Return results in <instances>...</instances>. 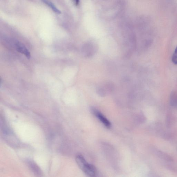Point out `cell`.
<instances>
[{"label":"cell","mask_w":177,"mask_h":177,"mask_svg":"<svg viewBox=\"0 0 177 177\" xmlns=\"http://www.w3.org/2000/svg\"><path fill=\"white\" fill-rule=\"evenodd\" d=\"M86 175L89 176L94 177L97 174V170L94 166L89 164L87 161L84 162L80 167Z\"/></svg>","instance_id":"cell-1"},{"label":"cell","mask_w":177,"mask_h":177,"mask_svg":"<svg viewBox=\"0 0 177 177\" xmlns=\"http://www.w3.org/2000/svg\"><path fill=\"white\" fill-rule=\"evenodd\" d=\"M91 111L94 115L108 129L110 128L111 127L110 122L101 113L95 109H92Z\"/></svg>","instance_id":"cell-2"},{"label":"cell","mask_w":177,"mask_h":177,"mask_svg":"<svg viewBox=\"0 0 177 177\" xmlns=\"http://www.w3.org/2000/svg\"><path fill=\"white\" fill-rule=\"evenodd\" d=\"M15 45L16 50L19 52L24 54L28 59L30 58V53L27 49L25 46L23 45V44L18 41H16L15 43Z\"/></svg>","instance_id":"cell-3"},{"label":"cell","mask_w":177,"mask_h":177,"mask_svg":"<svg viewBox=\"0 0 177 177\" xmlns=\"http://www.w3.org/2000/svg\"><path fill=\"white\" fill-rule=\"evenodd\" d=\"M44 3L51 8V9L53 11V12L57 13V14H60L61 12L58 8H57L53 2L50 1L49 0H41Z\"/></svg>","instance_id":"cell-4"},{"label":"cell","mask_w":177,"mask_h":177,"mask_svg":"<svg viewBox=\"0 0 177 177\" xmlns=\"http://www.w3.org/2000/svg\"><path fill=\"white\" fill-rule=\"evenodd\" d=\"M93 47L92 45L90 44H87L84 46L83 48V51L88 56H91L94 52Z\"/></svg>","instance_id":"cell-5"},{"label":"cell","mask_w":177,"mask_h":177,"mask_svg":"<svg viewBox=\"0 0 177 177\" xmlns=\"http://www.w3.org/2000/svg\"><path fill=\"white\" fill-rule=\"evenodd\" d=\"M170 99L171 104L177 106V91H174L171 94Z\"/></svg>","instance_id":"cell-6"},{"label":"cell","mask_w":177,"mask_h":177,"mask_svg":"<svg viewBox=\"0 0 177 177\" xmlns=\"http://www.w3.org/2000/svg\"><path fill=\"white\" fill-rule=\"evenodd\" d=\"M172 61L174 64L177 65V47L173 54Z\"/></svg>","instance_id":"cell-7"},{"label":"cell","mask_w":177,"mask_h":177,"mask_svg":"<svg viewBox=\"0 0 177 177\" xmlns=\"http://www.w3.org/2000/svg\"><path fill=\"white\" fill-rule=\"evenodd\" d=\"M72 1L76 6H77L79 2V0H72Z\"/></svg>","instance_id":"cell-8"}]
</instances>
